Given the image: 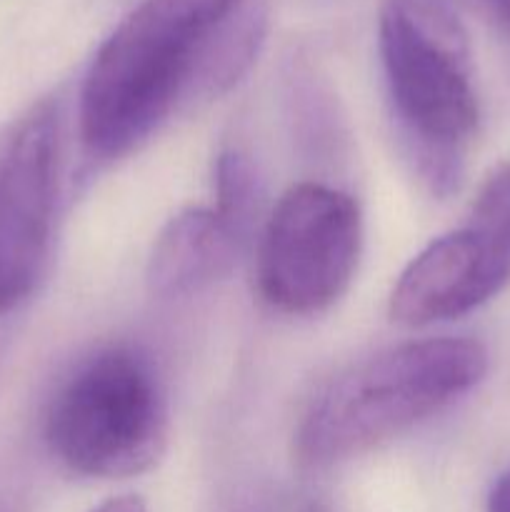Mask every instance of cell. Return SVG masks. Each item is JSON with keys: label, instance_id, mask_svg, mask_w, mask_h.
<instances>
[{"label": "cell", "instance_id": "obj_1", "mask_svg": "<svg viewBox=\"0 0 510 512\" xmlns=\"http://www.w3.org/2000/svg\"><path fill=\"white\" fill-rule=\"evenodd\" d=\"M268 0H143L95 53L80 133L98 158L143 143L183 103L215 98L248 70Z\"/></svg>", "mask_w": 510, "mask_h": 512}, {"label": "cell", "instance_id": "obj_2", "mask_svg": "<svg viewBox=\"0 0 510 512\" xmlns=\"http://www.w3.org/2000/svg\"><path fill=\"white\" fill-rule=\"evenodd\" d=\"M488 353L470 338H428L350 365L325 383L295 433L305 468H330L378 448L473 390Z\"/></svg>", "mask_w": 510, "mask_h": 512}, {"label": "cell", "instance_id": "obj_3", "mask_svg": "<svg viewBox=\"0 0 510 512\" xmlns=\"http://www.w3.org/2000/svg\"><path fill=\"white\" fill-rule=\"evenodd\" d=\"M378 48L400 130L425 180L450 193L480 118L468 35L448 0H383Z\"/></svg>", "mask_w": 510, "mask_h": 512}, {"label": "cell", "instance_id": "obj_4", "mask_svg": "<svg viewBox=\"0 0 510 512\" xmlns=\"http://www.w3.org/2000/svg\"><path fill=\"white\" fill-rule=\"evenodd\" d=\"M45 438L65 468L88 478L153 468L168 443V410L148 360L130 348L85 360L50 403Z\"/></svg>", "mask_w": 510, "mask_h": 512}, {"label": "cell", "instance_id": "obj_5", "mask_svg": "<svg viewBox=\"0 0 510 512\" xmlns=\"http://www.w3.org/2000/svg\"><path fill=\"white\" fill-rule=\"evenodd\" d=\"M363 250V215L348 193L300 183L280 195L258 248V288L280 313L310 315L348 290Z\"/></svg>", "mask_w": 510, "mask_h": 512}, {"label": "cell", "instance_id": "obj_6", "mask_svg": "<svg viewBox=\"0 0 510 512\" xmlns=\"http://www.w3.org/2000/svg\"><path fill=\"white\" fill-rule=\"evenodd\" d=\"M58 115L40 103L0 138V315L43 275L58 195Z\"/></svg>", "mask_w": 510, "mask_h": 512}, {"label": "cell", "instance_id": "obj_7", "mask_svg": "<svg viewBox=\"0 0 510 512\" xmlns=\"http://www.w3.org/2000/svg\"><path fill=\"white\" fill-rule=\"evenodd\" d=\"M510 280V260L475 228L420 250L390 293V318L408 328L453 320L488 303Z\"/></svg>", "mask_w": 510, "mask_h": 512}, {"label": "cell", "instance_id": "obj_8", "mask_svg": "<svg viewBox=\"0 0 510 512\" xmlns=\"http://www.w3.org/2000/svg\"><path fill=\"white\" fill-rule=\"evenodd\" d=\"M243 230L215 208H190L175 215L153 243L148 260L150 293L185 298L228 275Z\"/></svg>", "mask_w": 510, "mask_h": 512}, {"label": "cell", "instance_id": "obj_9", "mask_svg": "<svg viewBox=\"0 0 510 512\" xmlns=\"http://www.w3.org/2000/svg\"><path fill=\"white\" fill-rule=\"evenodd\" d=\"M468 225L480 230L510 260V163L500 165L485 180Z\"/></svg>", "mask_w": 510, "mask_h": 512}, {"label": "cell", "instance_id": "obj_10", "mask_svg": "<svg viewBox=\"0 0 510 512\" xmlns=\"http://www.w3.org/2000/svg\"><path fill=\"white\" fill-rule=\"evenodd\" d=\"M218 210L220 215L245 230L255 203V175L248 160L238 153H225L218 160Z\"/></svg>", "mask_w": 510, "mask_h": 512}, {"label": "cell", "instance_id": "obj_11", "mask_svg": "<svg viewBox=\"0 0 510 512\" xmlns=\"http://www.w3.org/2000/svg\"><path fill=\"white\" fill-rule=\"evenodd\" d=\"M485 512H510V470L500 475L490 488Z\"/></svg>", "mask_w": 510, "mask_h": 512}, {"label": "cell", "instance_id": "obj_12", "mask_svg": "<svg viewBox=\"0 0 510 512\" xmlns=\"http://www.w3.org/2000/svg\"><path fill=\"white\" fill-rule=\"evenodd\" d=\"M93 512H148L145 503L135 495H118V498L105 500L103 505H98Z\"/></svg>", "mask_w": 510, "mask_h": 512}, {"label": "cell", "instance_id": "obj_13", "mask_svg": "<svg viewBox=\"0 0 510 512\" xmlns=\"http://www.w3.org/2000/svg\"><path fill=\"white\" fill-rule=\"evenodd\" d=\"M483 3L500 23H505L510 28V0H483Z\"/></svg>", "mask_w": 510, "mask_h": 512}]
</instances>
